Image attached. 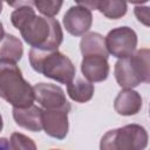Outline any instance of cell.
Segmentation results:
<instances>
[{"instance_id":"cell-1","label":"cell","mask_w":150,"mask_h":150,"mask_svg":"<svg viewBox=\"0 0 150 150\" xmlns=\"http://www.w3.org/2000/svg\"><path fill=\"white\" fill-rule=\"evenodd\" d=\"M11 21L32 48L55 50L63 40L59 21L49 16H38L32 6L16 8L11 14Z\"/></svg>"},{"instance_id":"cell-2","label":"cell","mask_w":150,"mask_h":150,"mask_svg":"<svg viewBox=\"0 0 150 150\" xmlns=\"http://www.w3.org/2000/svg\"><path fill=\"white\" fill-rule=\"evenodd\" d=\"M0 97L14 108H26L34 102L33 87L14 62L0 61Z\"/></svg>"},{"instance_id":"cell-3","label":"cell","mask_w":150,"mask_h":150,"mask_svg":"<svg viewBox=\"0 0 150 150\" xmlns=\"http://www.w3.org/2000/svg\"><path fill=\"white\" fill-rule=\"evenodd\" d=\"M32 68L60 83H69L75 77V66L68 56L55 50H42L32 48L29 50Z\"/></svg>"},{"instance_id":"cell-4","label":"cell","mask_w":150,"mask_h":150,"mask_svg":"<svg viewBox=\"0 0 150 150\" xmlns=\"http://www.w3.org/2000/svg\"><path fill=\"white\" fill-rule=\"evenodd\" d=\"M150 52L148 48L121 57L115 64V77L122 88H135L142 82L150 81Z\"/></svg>"},{"instance_id":"cell-5","label":"cell","mask_w":150,"mask_h":150,"mask_svg":"<svg viewBox=\"0 0 150 150\" xmlns=\"http://www.w3.org/2000/svg\"><path fill=\"white\" fill-rule=\"evenodd\" d=\"M146 144V130L138 124H128L108 131L102 137L100 148L102 150H141Z\"/></svg>"},{"instance_id":"cell-6","label":"cell","mask_w":150,"mask_h":150,"mask_svg":"<svg viewBox=\"0 0 150 150\" xmlns=\"http://www.w3.org/2000/svg\"><path fill=\"white\" fill-rule=\"evenodd\" d=\"M104 40L108 53L118 59L131 55L137 46V35L129 27H118L110 30Z\"/></svg>"},{"instance_id":"cell-7","label":"cell","mask_w":150,"mask_h":150,"mask_svg":"<svg viewBox=\"0 0 150 150\" xmlns=\"http://www.w3.org/2000/svg\"><path fill=\"white\" fill-rule=\"evenodd\" d=\"M34 100L40 103L43 109H56V108H68V103L64 91L56 84L52 83H38L33 87Z\"/></svg>"},{"instance_id":"cell-8","label":"cell","mask_w":150,"mask_h":150,"mask_svg":"<svg viewBox=\"0 0 150 150\" xmlns=\"http://www.w3.org/2000/svg\"><path fill=\"white\" fill-rule=\"evenodd\" d=\"M68 108L43 109L42 110V129L54 138L63 139L68 134Z\"/></svg>"},{"instance_id":"cell-9","label":"cell","mask_w":150,"mask_h":150,"mask_svg":"<svg viewBox=\"0 0 150 150\" xmlns=\"http://www.w3.org/2000/svg\"><path fill=\"white\" fill-rule=\"evenodd\" d=\"M93 23L91 12L82 6L70 7L63 16V25L68 33L74 36L83 35Z\"/></svg>"},{"instance_id":"cell-10","label":"cell","mask_w":150,"mask_h":150,"mask_svg":"<svg viewBox=\"0 0 150 150\" xmlns=\"http://www.w3.org/2000/svg\"><path fill=\"white\" fill-rule=\"evenodd\" d=\"M108 57L103 55H84L81 62V71L90 82L104 81L109 75Z\"/></svg>"},{"instance_id":"cell-11","label":"cell","mask_w":150,"mask_h":150,"mask_svg":"<svg viewBox=\"0 0 150 150\" xmlns=\"http://www.w3.org/2000/svg\"><path fill=\"white\" fill-rule=\"evenodd\" d=\"M13 117L16 124L23 129L34 132L42 129V109L34 104L26 108H13Z\"/></svg>"},{"instance_id":"cell-12","label":"cell","mask_w":150,"mask_h":150,"mask_svg":"<svg viewBox=\"0 0 150 150\" xmlns=\"http://www.w3.org/2000/svg\"><path fill=\"white\" fill-rule=\"evenodd\" d=\"M114 108L117 114L123 116L136 115L142 108V97L131 88H124L116 96Z\"/></svg>"},{"instance_id":"cell-13","label":"cell","mask_w":150,"mask_h":150,"mask_svg":"<svg viewBox=\"0 0 150 150\" xmlns=\"http://www.w3.org/2000/svg\"><path fill=\"white\" fill-rule=\"evenodd\" d=\"M23 54V47L21 41L12 35L5 34L0 40V61H8L16 63Z\"/></svg>"},{"instance_id":"cell-14","label":"cell","mask_w":150,"mask_h":150,"mask_svg":"<svg viewBox=\"0 0 150 150\" xmlns=\"http://www.w3.org/2000/svg\"><path fill=\"white\" fill-rule=\"evenodd\" d=\"M67 93L73 101L84 103L91 100L94 95V86L90 81L77 77L67 83Z\"/></svg>"},{"instance_id":"cell-15","label":"cell","mask_w":150,"mask_h":150,"mask_svg":"<svg viewBox=\"0 0 150 150\" xmlns=\"http://www.w3.org/2000/svg\"><path fill=\"white\" fill-rule=\"evenodd\" d=\"M80 49L81 53L84 55H103L108 57V49L105 46V40L104 38L98 34V33H88L86 34L80 43Z\"/></svg>"},{"instance_id":"cell-16","label":"cell","mask_w":150,"mask_h":150,"mask_svg":"<svg viewBox=\"0 0 150 150\" xmlns=\"http://www.w3.org/2000/svg\"><path fill=\"white\" fill-rule=\"evenodd\" d=\"M97 11L108 19H120L127 13L125 0H100Z\"/></svg>"},{"instance_id":"cell-17","label":"cell","mask_w":150,"mask_h":150,"mask_svg":"<svg viewBox=\"0 0 150 150\" xmlns=\"http://www.w3.org/2000/svg\"><path fill=\"white\" fill-rule=\"evenodd\" d=\"M62 2L63 0H34V5L38 11L49 18H53L60 12Z\"/></svg>"},{"instance_id":"cell-18","label":"cell","mask_w":150,"mask_h":150,"mask_svg":"<svg viewBox=\"0 0 150 150\" xmlns=\"http://www.w3.org/2000/svg\"><path fill=\"white\" fill-rule=\"evenodd\" d=\"M9 149L13 150H35L36 145L35 143L27 136L19 134V132H13L9 139Z\"/></svg>"},{"instance_id":"cell-19","label":"cell","mask_w":150,"mask_h":150,"mask_svg":"<svg viewBox=\"0 0 150 150\" xmlns=\"http://www.w3.org/2000/svg\"><path fill=\"white\" fill-rule=\"evenodd\" d=\"M135 15L138 19L139 22H142L144 26H149V8L148 7H135Z\"/></svg>"},{"instance_id":"cell-20","label":"cell","mask_w":150,"mask_h":150,"mask_svg":"<svg viewBox=\"0 0 150 150\" xmlns=\"http://www.w3.org/2000/svg\"><path fill=\"white\" fill-rule=\"evenodd\" d=\"M75 2L79 6H82L89 11H95L98 7L100 0H75Z\"/></svg>"},{"instance_id":"cell-21","label":"cell","mask_w":150,"mask_h":150,"mask_svg":"<svg viewBox=\"0 0 150 150\" xmlns=\"http://www.w3.org/2000/svg\"><path fill=\"white\" fill-rule=\"evenodd\" d=\"M12 7H22V6H32L34 5V0H4Z\"/></svg>"},{"instance_id":"cell-22","label":"cell","mask_w":150,"mask_h":150,"mask_svg":"<svg viewBox=\"0 0 150 150\" xmlns=\"http://www.w3.org/2000/svg\"><path fill=\"white\" fill-rule=\"evenodd\" d=\"M0 149H9V142L6 138H0Z\"/></svg>"},{"instance_id":"cell-23","label":"cell","mask_w":150,"mask_h":150,"mask_svg":"<svg viewBox=\"0 0 150 150\" xmlns=\"http://www.w3.org/2000/svg\"><path fill=\"white\" fill-rule=\"evenodd\" d=\"M127 1H129V2H131V4H144V2H146L148 0H127Z\"/></svg>"},{"instance_id":"cell-24","label":"cell","mask_w":150,"mask_h":150,"mask_svg":"<svg viewBox=\"0 0 150 150\" xmlns=\"http://www.w3.org/2000/svg\"><path fill=\"white\" fill-rule=\"evenodd\" d=\"M4 35H5V32H4V27H2V23L0 22V40L4 38Z\"/></svg>"},{"instance_id":"cell-25","label":"cell","mask_w":150,"mask_h":150,"mask_svg":"<svg viewBox=\"0 0 150 150\" xmlns=\"http://www.w3.org/2000/svg\"><path fill=\"white\" fill-rule=\"evenodd\" d=\"M2 130V117H1V115H0V131Z\"/></svg>"},{"instance_id":"cell-26","label":"cell","mask_w":150,"mask_h":150,"mask_svg":"<svg viewBox=\"0 0 150 150\" xmlns=\"http://www.w3.org/2000/svg\"><path fill=\"white\" fill-rule=\"evenodd\" d=\"M2 11V0H0V13Z\"/></svg>"}]
</instances>
